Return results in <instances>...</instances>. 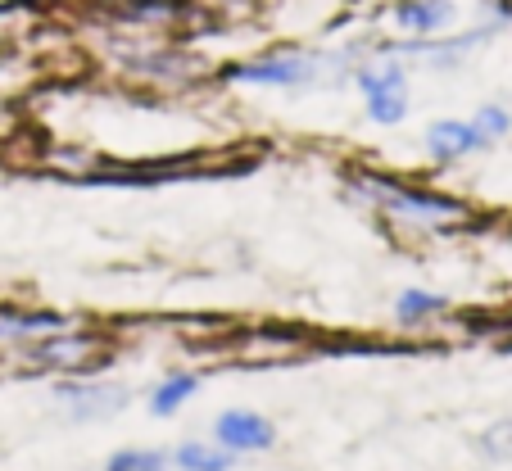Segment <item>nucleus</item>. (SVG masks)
Instances as JSON below:
<instances>
[{
    "label": "nucleus",
    "mask_w": 512,
    "mask_h": 471,
    "mask_svg": "<svg viewBox=\"0 0 512 471\" xmlns=\"http://www.w3.org/2000/svg\"><path fill=\"white\" fill-rule=\"evenodd\" d=\"M109 471H168L164 453H145V449H123L109 458Z\"/></svg>",
    "instance_id": "15"
},
{
    "label": "nucleus",
    "mask_w": 512,
    "mask_h": 471,
    "mask_svg": "<svg viewBox=\"0 0 512 471\" xmlns=\"http://www.w3.org/2000/svg\"><path fill=\"white\" fill-rule=\"evenodd\" d=\"M458 19L454 0H395L390 5V23H395L404 37H440L449 32Z\"/></svg>",
    "instance_id": "4"
},
{
    "label": "nucleus",
    "mask_w": 512,
    "mask_h": 471,
    "mask_svg": "<svg viewBox=\"0 0 512 471\" xmlns=\"http://www.w3.org/2000/svg\"><path fill=\"white\" fill-rule=\"evenodd\" d=\"M232 462H236L232 453L204 449V444H182V449H177V467L182 471H227Z\"/></svg>",
    "instance_id": "12"
},
{
    "label": "nucleus",
    "mask_w": 512,
    "mask_h": 471,
    "mask_svg": "<svg viewBox=\"0 0 512 471\" xmlns=\"http://www.w3.org/2000/svg\"><path fill=\"white\" fill-rule=\"evenodd\" d=\"M91 358H96V340L87 336H59L32 349V363L41 367H87Z\"/></svg>",
    "instance_id": "7"
},
{
    "label": "nucleus",
    "mask_w": 512,
    "mask_h": 471,
    "mask_svg": "<svg viewBox=\"0 0 512 471\" xmlns=\"http://www.w3.org/2000/svg\"><path fill=\"white\" fill-rule=\"evenodd\" d=\"M445 308V299L440 295H431V290H404L399 295V304H395V313H399V322H422V318H431V313H440Z\"/></svg>",
    "instance_id": "13"
},
{
    "label": "nucleus",
    "mask_w": 512,
    "mask_h": 471,
    "mask_svg": "<svg viewBox=\"0 0 512 471\" xmlns=\"http://www.w3.org/2000/svg\"><path fill=\"white\" fill-rule=\"evenodd\" d=\"M358 191L368 195V204L395 213L404 222H426V227H445V222L463 218V204L449 195H431V191H413V186L386 182V177H358Z\"/></svg>",
    "instance_id": "1"
},
{
    "label": "nucleus",
    "mask_w": 512,
    "mask_h": 471,
    "mask_svg": "<svg viewBox=\"0 0 512 471\" xmlns=\"http://www.w3.org/2000/svg\"><path fill=\"white\" fill-rule=\"evenodd\" d=\"M0 14H5V10H0Z\"/></svg>",
    "instance_id": "17"
},
{
    "label": "nucleus",
    "mask_w": 512,
    "mask_h": 471,
    "mask_svg": "<svg viewBox=\"0 0 512 471\" xmlns=\"http://www.w3.org/2000/svg\"><path fill=\"white\" fill-rule=\"evenodd\" d=\"M64 318L59 313H10L0 308V336H28V331H59Z\"/></svg>",
    "instance_id": "11"
},
{
    "label": "nucleus",
    "mask_w": 512,
    "mask_h": 471,
    "mask_svg": "<svg viewBox=\"0 0 512 471\" xmlns=\"http://www.w3.org/2000/svg\"><path fill=\"white\" fill-rule=\"evenodd\" d=\"M195 385H200V381H195V376H182V372L168 376V381H159V385H155V395H150V413H155V417L177 413V408H182L186 399L195 395Z\"/></svg>",
    "instance_id": "10"
},
{
    "label": "nucleus",
    "mask_w": 512,
    "mask_h": 471,
    "mask_svg": "<svg viewBox=\"0 0 512 471\" xmlns=\"http://www.w3.org/2000/svg\"><path fill=\"white\" fill-rule=\"evenodd\" d=\"M472 123H476V132H481L485 141H499V136H508V132H512V114H508L503 105H481V109H476Z\"/></svg>",
    "instance_id": "14"
},
{
    "label": "nucleus",
    "mask_w": 512,
    "mask_h": 471,
    "mask_svg": "<svg viewBox=\"0 0 512 471\" xmlns=\"http://www.w3.org/2000/svg\"><path fill=\"white\" fill-rule=\"evenodd\" d=\"M485 136L476 132L472 118H440V123L426 127V150H431L435 164H454V159H463V154L472 150H485Z\"/></svg>",
    "instance_id": "5"
},
{
    "label": "nucleus",
    "mask_w": 512,
    "mask_h": 471,
    "mask_svg": "<svg viewBox=\"0 0 512 471\" xmlns=\"http://www.w3.org/2000/svg\"><path fill=\"white\" fill-rule=\"evenodd\" d=\"M354 82L363 91V105H368V118L377 127H395L408 118V73L395 55L386 59H368V64L354 68Z\"/></svg>",
    "instance_id": "2"
},
{
    "label": "nucleus",
    "mask_w": 512,
    "mask_h": 471,
    "mask_svg": "<svg viewBox=\"0 0 512 471\" xmlns=\"http://www.w3.org/2000/svg\"><path fill=\"white\" fill-rule=\"evenodd\" d=\"M481 449L490 453V458H503V453H512V422H503V426H494L490 435L481 440Z\"/></svg>",
    "instance_id": "16"
},
{
    "label": "nucleus",
    "mask_w": 512,
    "mask_h": 471,
    "mask_svg": "<svg viewBox=\"0 0 512 471\" xmlns=\"http://www.w3.org/2000/svg\"><path fill=\"white\" fill-rule=\"evenodd\" d=\"M59 395L73 399V408H78L82 422H91V417H105V413H114V408L127 404L123 390H91V385H64Z\"/></svg>",
    "instance_id": "8"
},
{
    "label": "nucleus",
    "mask_w": 512,
    "mask_h": 471,
    "mask_svg": "<svg viewBox=\"0 0 512 471\" xmlns=\"http://www.w3.org/2000/svg\"><path fill=\"white\" fill-rule=\"evenodd\" d=\"M318 73L322 55H313V50H272V55L232 68V82H245V87H309Z\"/></svg>",
    "instance_id": "3"
},
{
    "label": "nucleus",
    "mask_w": 512,
    "mask_h": 471,
    "mask_svg": "<svg viewBox=\"0 0 512 471\" xmlns=\"http://www.w3.org/2000/svg\"><path fill=\"white\" fill-rule=\"evenodd\" d=\"M114 14L123 23H173L182 14L177 0H118Z\"/></svg>",
    "instance_id": "9"
},
{
    "label": "nucleus",
    "mask_w": 512,
    "mask_h": 471,
    "mask_svg": "<svg viewBox=\"0 0 512 471\" xmlns=\"http://www.w3.org/2000/svg\"><path fill=\"white\" fill-rule=\"evenodd\" d=\"M213 431H218V444H223V449H268L272 444V426L263 422L259 413H245V408L223 413Z\"/></svg>",
    "instance_id": "6"
}]
</instances>
